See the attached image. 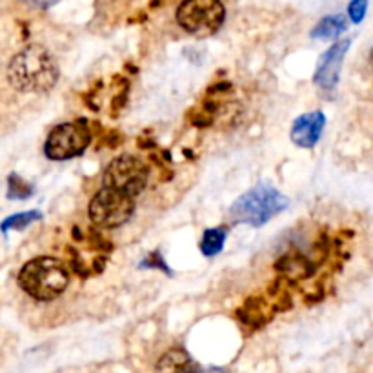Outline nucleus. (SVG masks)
I'll return each mask as SVG.
<instances>
[{"mask_svg": "<svg viewBox=\"0 0 373 373\" xmlns=\"http://www.w3.org/2000/svg\"><path fill=\"white\" fill-rule=\"evenodd\" d=\"M8 80L22 93H46L57 84L58 66L46 48L31 44L9 62Z\"/></svg>", "mask_w": 373, "mask_h": 373, "instance_id": "1", "label": "nucleus"}, {"mask_svg": "<svg viewBox=\"0 0 373 373\" xmlns=\"http://www.w3.org/2000/svg\"><path fill=\"white\" fill-rule=\"evenodd\" d=\"M288 204H290V201L279 189L263 182V184H257L250 191L241 195L231 204L228 215L237 224H248L258 228V226L271 221L275 215L283 214Z\"/></svg>", "mask_w": 373, "mask_h": 373, "instance_id": "2", "label": "nucleus"}, {"mask_svg": "<svg viewBox=\"0 0 373 373\" xmlns=\"http://www.w3.org/2000/svg\"><path fill=\"white\" fill-rule=\"evenodd\" d=\"M70 283L66 266L51 257L31 258L19 273L22 290L37 300H53L64 293Z\"/></svg>", "mask_w": 373, "mask_h": 373, "instance_id": "3", "label": "nucleus"}, {"mask_svg": "<svg viewBox=\"0 0 373 373\" xmlns=\"http://www.w3.org/2000/svg\"><path fill=\"white\" fill-rule=\"evenodd\" d=\"M177 21L195 37L214 35L224 22L221 0H184L177 11Z\"/></svg>", "mask_w": 373, "mask_h": 373, "instance_id": "4", "label": "nucleus"}, {"mask_svg": "<svg viewBox=\"0 0 373 373\" xmlns=\"http://www.w3.org/2000/svg\"><path fill=\"white\" fill-rule=\"evenodd\" d=\"M133 211H135V199L106 186H103V189L91 199L90 204V217L93 224L107 230L119 228L130 221Z\"/></svg>", "mask_w": 373, "mask_h": 373, "instance_id": "5", "label": "nucleus"}, {"mask_svg": "<svg viewBox=\"0 0 373 373\" xmlns=\"http://www.w3.org/2000/svg\"><path fill=\"white\" fill-rule=\"evenodd\" d=\"M148 177L149 169L142 160L133 155H122L106 168L103 186L119 189L135 199L148 184Z\"/></svg>", "mask_w": 373, "mask_h": 373, "instance_id": "6", "label": "nucleus"}, {"mask_svg": "<svg viewBox=\"0 0 373 373\" xmlns=\"http://www.w3.org/2000/svg\"><path fill=\"white\" fill-rule=\"evenodd\" d=\"M91 133L84 122L61 124L46 140L44 153L51 160H68L83 155L90 146Z\"/></svg>", "mask_w": 373, "mask_h": 373, "instance_id": "7", "label": "nucleus"}, {"mask_svg": "<svg viewBox=\"0 0 373 373\" xmlns=\"http://www.w3.org/2000/svg\"><path fill=\"white\" fill-rule=\"evenodd\" d=\"M350 44H352L350 38L335 42V44L319 58L313 83H315L320 90L333 91L337 88L340 78V68H342V62H345L346 53H348L350 50Z\"/></svg>", "mask_w": 373, "mask_h": 373, "instance_id": "8", "label": "nucleus"}, {"mask_svg": "<svg viewBox=\"0 0 373 373\" xmlns=\"http://www.w3.org/2000/svg\"><path fill=\"white\" fill-rule=\"evenodd\" d=\"M324 126H326V117L322 111H312L300 115L291 127V140L300 148H313L322 135Z\"/></svg>", "mask_w": 373, "mask_h": 373, "instance_id": "9", "label": "nucleus"}, {"mask_svg": "<svg viewBox=\"0 0 373 373\" xmlns=\"http://www.w3.org/2000/svg\"><path fill=\"white\" fill-rule=\"evenodd\" d=\"M193 362L184 352L181 350H173V352L166 353L162 359L159 361L157 366V373H191Z\"/></svg>", "mask_w": 373, "mask_h": 373, "instance_id": "10", "label": "nucleus"}, {"mask_svg": "<svg viewBox=\"0 0 373 373\" xmlns=\"http://www.w3.org/2000/svg\"><path fill=\"white\" fill-rule=\"evenodd\" d=\"M346 22L345 15H332V17H326L319 22V24L313 28L312 37L313 38H320V41H328V38H335L339 37L340 33L346 31Z\"/></svg>", "mask_w": 373, "mask_h": 373, "instance_id": "11", "label": "nucleus"}, {"mask_svg": "<svg viewBox=\"0 0 373 373\" xmlns=\"http://www.w3.org/2000/svg\"><path fill=\"white\" fill-rule=\"evenodd\" d=\"M226 237H228V230H226V228L206 230L201 241V251L206 255V257H214V255L221 253Z\"/></svg>", "mask_w": 373, "mask_h": 373, "instance_id": "12", "label": "nucleus"}, {"mask_svg": "<svg viewBox=\"0 0 373 373\" xmlns=\"http://www.w3.org/2000/svg\"><path fill=\"white\" fill-rule=\"evenodd\" d=\"M38 219H41V211H35V209L26 211V214L11 215V217L6 219V221L0 224V230L4 231V233L9 230H24V228H28L29 224L37 222Z\"/></svg>", "mask_w": 373, "mask_h": 373, "instance_id": "13", "label": "nucleus"}, {"mask_svg": "<svg viewBox=\"0 0 373 373\" xmlns=\"http://www.w3.org/2000/svg\"><path fill=\"white\" fill-rule=\"evenodd\" d=\"M31 193H33L31 186L26 184L21 177L19 175L9 177V191H8L9 199H26L29 197Z\"/></svg>", "mask_w": 373, "mask_h": 373, "instance_id": "14", "label": "nucleus"}, {"mask_svg": "<svg viewBox=\"0 0 373 373\" xmlns=\"http://www.w3.org/2000/svg\"><path fill=\"white\" fill-rule=\"evenodd\" d=\"M366 9H368V0H352V4H350L348 8L350 19H352L355 24H359V22H362V19H364Z\"/></svg>", "mask_w": 373, "mask_h": 373, "instance_id": "15", "label": "nucleus"}, {"mask_svg": "<svg viewBox=\"0 0 373 373\" xmlns=\"http://www.w3.org/2000/svg\"><path fill=\"white\" fill-rule=\"evenodd\" d=\"M26 2L33 6V8L48 9V8H51V6L57 4V2H61V0H26Z\"/></svg>", "mask_w": 373, "mask_h": 373, "instance_id": "16", "label": "nucleus"}, {"mask_svg": "<svg viewBox=\"0 0 373 373\" xmlns=\"http://www.w3.org/2000/svg\"><path fill=\"white\" fill-rule=\"evenodd\" d=\"M191 373H224V372L219 368H206V369H195V372Z\"/></svg>", "mask_w": 373, "mask_h": 373, "instance_id": "17", "label": "nucleus"}]
</instances>
